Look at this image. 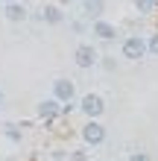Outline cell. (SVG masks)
Instances as JSON below:
<instances>
[{
  "label": "cell",
  "instance_id": "1",
  "mask_svg": "<svg viewBox=\"0 0 158 161\" xmlns=\"http://www.w3.org/2000/svg\"><path fill=\"white\" fill-rule=\"evenodd\" d=\"M120 53H123V59H129V62L146 59V38L144 35H129V38H123V44H120Z\"/></svg>",
  "mask_w": 158,
  "mask_h": 161
},
{
  "label": "cell",
  "instance_id": "2",
  "mask_svg": "<svg viewBox=\"0 0 158 161\" xmlns=\"http://www.w3.org/2000/svg\"><path fill=\"white\" fill-rule=\"evenodd\" d=\"M79 111H82V114H85L88 120H97V117L106 111V100L100 97V94H94V91H91V94H85V97L79 100Z\"/></svg>",
  "mask_w": 158,
  "mask_h": 161
},
{
  "label": "cell",
  "instance_id": "3",
  "mask_svg": "<svg viewBox=\"0 0 158 161\" xmlns=\"http://www.w3.org/2000/svg\"><path fill=\"white\" fill-rule=\"evenodd\" d=\"M73 62H76V68H82V70H91L100 62V53H97L94 44H79L76 50H73Z\"/></svg>",
  "mask_w": 158,
  "mask_h": 161
},
{
  "label": "cell",
  "instance_id": "4",
  "mask_svg": "<svg viewBox=\"0 0 158 161\" xmlns=\"http://www.w3.org/2000/svg\"><path fill=\"white\" fill-rule=\"evenodd\" d=\"M82 141H85L88 147H100L106 141V126L100 120H88L85 126H82Z\"/></svg>",
  "mask_w": 158,
  "mask_h": 161
},
{
  "label": "cell",
  "instance_id": "5",
  "mask_svg": "<svg viewBox=\"0 0 158 161\" xmlns=\"http://www.w3.org/2000/svg\"><path fill=\"white\" fill-rule=\"evenodd\" d=\"M53 100L56 103H73L76 100V85L70 79H53Z\"/></svg>",
  "mask_w": 158,
  "mask_h": 161
},
{
  "label": "cell",
  "instance_id": "6",
  "mask_svg": "<svg viewBox=\"0 0 158 161\" xmlns=\"http://www.w3.org/2000/svg\"><path fill=\"white\" fill-rule=\"evenodd\" d=\"M35 111H38V117H41L44 123H50V120H56V117L62 114V103H56L53 97H47V100L38 103V108H35Z\"/></svg>",
  "mask_w": 158,
  "mask_h": 161
},
{
  "label": "cell",
  "instance_id": "7",
  "mask_svg": "<svg viewBox=\"0 0 158 161\" xmlns=\"http://www.w3.org/2000/svg\"><path fill=\"white\" fill-rule=\"evenodd\" d=\"M91 35H97L100 41H114L117 30H114V24H108V21H103V18H97V21L91 24Z\"/></svg>",
  "mask_w": 158,
  "mask_h": 161
},
{
  "label": "cell",
  "instance_id": "8",
  "mask_svg": "<svg viewBox=\"0 0 158 161\" xmlns=\"http://www.w3.org/2000/svg\"><path fill=\"white\" fill-rule=\"evenodd\" d=\"M38 21H44V24H50V26H59L62 21H64V12H62V6H56V3H47L41 9V15H38Z\"/></svg>",
  "mask_w": 158,
  "mask_h": 161
},
{
  "label": "cell",
  "instance_id": "9",
  "mask_svg": "<svg viewBox=\"0 0 158 161\" xmlns=\"http://www.w3.org/2000/svg\"><path fill=\"white\" fill-rule=\"evenodd\" d=\"M3 15H6V21L21 24V21H26V6L21 3V0H15V3H3Z\"/></svg>",
  "mask_w": 158,
  "mask_h": 161
},
{
  "label": "cell",
  "instance_id": "10",
  "mask_svg": "<svg viewBox=\"0 0 158 161\" xmlns=\"http://www.w3.org/2000/svg\"><path fill=\"white\" fill-rule=\"evenodd\" d=\"M82 12H85V18L97 21V18H103V12H106V0H82Z\"/></svg>",
  "mask_w": 158,
  "mask_h": 161
},
{
  "label": "cell",
  "instance_id": "11",
  "mask_svg": "<svg viewBox=\"0 0 158 161\" xmlns=\"http://www.w3.org/2000/svg\"><path fill=\"white\" fill-rule=\"evenodd\" d=\"M135 6H138V12L141 15H150L158 9V0H135Z\"/></svg>",
  "mask_w": 158,
  "mask_h": 161
},
{
  "label": "cell",
  "instance_id": "12",
  "mask_svg": "<svg viewBox=\"0 0 158 161\" xmlns=\"http://www.w3.org/2000/svg\"><path fill=\"white\" fill-rule=\"evenodd\" d=\"M144 38H146V56H158V32L144 35Z\"/></svg>",
  "mask_w": 158,
  "mask_h": 161
},
{
  "label": "cell",
  "instance_id": "13",
  "mask_svg": "<svg viewBox=\"0 0 158 161\" xmlns=\"http://www.w3.org/2000/svg\"><path fill=\"white\" fill-rule=\"evenodd\" d=\"M6 138L18 144V141H21V129H18V126H6Z\"/></svg>",
  "mask_w": 158,
  "mask_h": 161
},
{
  "label": "cell",
  "instance_id": "14",
  "mask_svg": "<svg viewBox=\"0 0 158 161\" xmlns=\"http://www.w3.org/2000/svg\"><path fill=\"white\" fill-rule=\"evenodd\" d=\"M100 59H103V56H100ZM97 64H103L106 70H114V68H117V62L111 59V56H106V59H103V62H97Z\"/></svg>",
  "mask_w": 158,
  "mask_h": 161
},
{
  "label": "cell",
  "instance_id": "15",
  "mask_svg": "<svg viewBox=\"0 0 158 161\" xmlns=\"http://www.w3.org/2000/svg\"><path fill=\"white\" fill-rule=\"evenodd\" d=\"M129 161H152V158L146 155V153H132V158H129Z\"/></svg>",
  "mask_w": 158,
  "mask_h": 161
},
{
  "label": "cell",
  "instance_id": "16",
  "mask_svg": "<svg viewBox=\"0 0 158 161\" xmlns=\"http://www.w3.org/2000/svg\"><path fill=\"white\" fill-rule=\"evenodd\" d=\"M70 161H85V153H82V149H76V153H70Z\"/></svg>",
  "mask_w": 158,
  "mask_h": 161
},
{
  "label": "cell",
  "instance_id": "17",
  "mask_svg": "<svg viewBox=\"0 0 158 161\" xmlns=\"http://www.w3.org/2000/svg\"><path fill=\"white\" fill-rule=\"evenodd\" d=\"M3 100H6V97H3V88H0V106H3Z\"/></svg>",
  "mask_w": 158,
  "mask_h": 161
},
{
  "label": "cell",
  "instance_id": "18",
  "mask_svg": "<svg viewBox=\"0 0 158 161\" xmlns=\"http://www.w3.org/2000/svg\"><path fill=\"white\" fill-rule=\"evenodd\" d=\"M0 3H15V0H0Z\"/></svg>",
  "mask_w": 158,
  "mask_h": 161
},
{
  "label": "cell",
  "instance_id": "19",
  "mask_svg": "<svg viewBox=\"0 0 158 161\" xmlns=\"http://www.w3.org/2000/svg\"><path fill=\"white\" fill-rule=\"evenodd\" d=\"M100 161H103V158H100Z\"/></svg>",
  "mask_w": 158,
  "mask_h": 161
}]
</instances>
